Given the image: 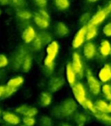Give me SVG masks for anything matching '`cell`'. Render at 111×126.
<instances>
[{
  "mask_svg": "<svg viewBox=\"0 0 111 126\" xmlns=\"http://www.w3.org/2000/svg\"><path fill=\"white\" fill-rule=\"evenodd\" d=\"M78 109L77 102L73 98H67L59 105H56L51 110V114L57 118H66L74 115Z\"/></svg>",
  "mask_w": 111,
  "mask_h": 126,
  "instance_id": "obj_1",
  "label": "cell"
},
{
  "mask_svg": "<svg viewBox=\"0 0 111 126\" xmlns=\"http://www.w3.org/2000/svg\"><path fill=\"white\" fill-rule=\"evenodd\" d=\"M59 45L56 41H52L50 43L47 45V56L44 60V65L46 67L54 69V60L59 53Z\"/></svg>",
  "mask_w": 111,
  "mask_h": 126,
  "instance_id": "obj_2",
  "label": "cell"
},
{
  "mask_svg": "<svg viewBox=\"0 0 111 126\" xmlns=\"http://www.w3.org/2000/svg\"><path fill=\"white\" fill-rule=\"evenodd\" d=\"M27 50L25 48V47L21 46L19 47L15 53L13 54L12 58H11V68L13 70H19L21 69L22 64L23 62V60H24L25 56L27 55Z\"/></svg>",
  "mask_w": 111,
  "mask_h": 126,
  "instance_id": "obj_3",
  "label": "cell"
},
{
  "mask_svg": "<svg viewBox=\"0 0 111 126\" xmlns=\"http://www.w3.org/2000/svg\"><path fill=\"white\" fill-rule=\"evenodd\" d=\"M15 112L17 115H22L23 117H35V116L38 115V109L32 105H28L26 104L20 105L15 109Z\"/></svg>",
  "mask_w": 111,
  "mask_h": 126,
  "instance_id": "obj_4",
  "label": "cell"
},
{
  "mask_svg": "<svg viewBox=\"0 0 111 126\" xmlns=\"http://www.w3.org/2000/svg\"><path fill=\"white\" fill-rule=\"evenodd\" d=\"M72 93L74 96L75 101L78 102L79 105H83V103L86 99V91L84 89V86L81 83H75L72 86Z\"/></svg>",
  "mask_w": 111,
  "mask_h": 126,
  "instance_id": "obj_5",
  "label": "cell"
},
{
  "mask_svg": "<svg viewBox=\"0 0 111 126\" xmlns=\"http://www.w3.org/2000/svg\"><path fill=\"white\" fill-rule=\"evenodd\" d=\"M86 77H87V83H88L90 93L93 95H98L99 93L101 92V88H102L100 82L94 77V75L92 74V73L90 70L87 71Z\"/></svg>",
  "mask_w": 111,
  "mask_h": 126,
  "instance_id": "obj_6",
  "label": "cell"
},
{
  "mask_svg": "<svg viewBox=\"0 0 111 126\" xmlns=\"http://www.w3.org/2000/svg\"><path fill=\"white\" fill-rule=\"evenodd\" d=\"M3 120L8 124H11V125H19L20 123L22 122V119L20 118V117L17 114L14 113V112L11 111H4L3 112Z\"/></svg>",
  "mask_w": 111,
  "mask_h": 126,
  "instance_id": "obj_7",
  "label": "cell"
},
{
  "mask_svg": "<svg viewBox=\"0 0 111 126\" xmlns=\"http://www.w3.org/2000/svg\"><path fill=\"white\" fill-rule=\"evenodd\" d=\"M110 10L109 9L108 7H106L105 9H102L100 10L99 11H97V14L94 15L92 16V18L90 19V24H93V25H97L99 23H101L104 19L106 18V16L109 15V13H110Z\"/></svg>",
  "mask_w": 111,
  "mask_h": 126,
  "instance_id": "obj_8",
  "label": "cell"
},
{
  "mask_svg": "<svg viewBox=\"0 0 111 126\" xmlns=\"http://www.w3.org/2000/svg\"><path fill=\"white\" fill-rule=\"evenodd\" d=\"M86 35V26H83L78 31L72 41V47L74 48H78L83 43Z\"/></svg>",
  "mask_w": 111,
  "mask_h": 126,
  "instance_id": "obj_9",
  "label": "cell"
},
{
  "mask_svg": "<svg viewBox=\"0 0 111 126\" xmlns=\"http://www.w3.org/2000/svg\"><path fill=\"white\" fill-rule=\"evenodd\" d=\"M35 36H36V32L32 26L27 27L22 33V39L26 44L31 43L34 41V39L35 38Z\"/></svg>",
  "mask_w": 111,
  "mask_h": 126,
  "instance_id": "obj_10",
  "label": "cell"
},
{
  "mask_svg": "<svg viewBox=\"0 0 111 126\" xmlns=\"http://www.w3.org/2000/svg\"><path fill=\"white\" fill-rule=\"evenodd\" d=\"M65 84V80L61 77H54L50 79L48 83V88L50 92L55 93L61 89Z\"/></svg>",
  "mask_w": 111,
  "mask_h": 126,
  "instance_id": "obj_11",
  "label": "cell"
},
{
  "mask_svg": "<svg viewBox=\"0 0 111 126\" xmlns=\"http://www.w3.org/2000/svg\"><path fill=\"white\" fill-rule=\"evenodd\" d=\"M71 67L76 74H82L83 72V65H82L81 58L78 53H74L72 56V62L71 63Z\"/></svg>",
  "mask_w": 111,
  "mask_h": 126,
  "instance_id": "obj_12",
  "label": "cell"
},
{
  "mask_svg": "<svg viewBox=\"0 0 111 126\" xmlns=\"http://www.w3.org/2000/svg\"><path fill=\"white\" fill-rule=\"evenodd\" d=\"M98 76L100 80L103 83L111 80V66L109 64H105L100 70Z\"/></svg>",
  "mask_w": 111,
  "mask_h": 126,
  "instance_id": "obj_13",
  "label": "cell"
},
{
  "mask_svg": "<svg viewBox=\"0 0 111 126\" xmlns=\"http://www.w3.org/2000/svg\"><path fill=\"white\" fill-rule=\"evenodd\" d=\"M93 115L102 124H105L106 126H111V116L109 113L96 111L93 113Z\"/></svg>",
  "mask_w": 111,
  "mask_h": 126,
  "instance_id": "obj_14",
  "label": "cell"
},
{
  "mask_svg": "<svg viewBox=\"0 0 111 126\" xmlns=\"http://www.w3.org/2000/svg\"><path fill=\"white\" fill-rule=\"evenodd\" d=\"M52 95L49 93H42L39 96V105L41 107H47L52 103Z\"/></svg>",
  "mask_w": 111,
  "mask_h": 126,
  "instance_id": "obj_15",
  "label": "cell"
},
{
  "mask_svg": "<svg viewBox=\"0 0 111 126\" xmlns=\"http://www.w3.org/2000/svg\"><path fill=\"white\" fill-rule=\"evenodd\" d=\"M34 22L42 30H46L49 26V20L42 17L38 13H35V16H34Z\"/></svg>",
  "mask_w": 111,
  "mask_h": 126,
  "instance_id": "obj_16",
  "label": "cell"
},
{
  "mask_svg": "<svg viewBox=\"0 0 111 126\" xmlns=\"http://www.w3.org/2000/svg\"><path fill=\"white\" fill-rule=\"evenodd\" d=\"M24 83V79L22 76H16V77H12L7 81V86H11V87L14 88V89L17 90L20 86H22Z\"/></svg>",
  "mask_w": 111,
  "mask_h": 126,
  "instance_id": "obj_17",
  "label": "cell"
},
{
  "mask_svg": "<svg viewBox=\"0 0 111 126\" xmlns=\"http://www.w3.org/2000/svg\"><path fill=\"white\" fill-rule=\"evenodd\" d=\"M83 54L87 59H92L96 54V47L92 42H89L83 47Z\"/></svg>",
  "mask_w": 111,
  "mask_h": 126,
  "instance_id": "obj_18",
  "label": "cell"
},
{
  "mask_svg": "<svg viewBox=\"0 0 111 126\" xmlns=\"http://www.w3.org/2000/svg\"><path fill=\"white\" fill-rule=\"evenodd\" d=\"M66 79H67L68 83L70 84V86H72L76 83V74L74 73L72 67H71V63H68L67 65H66Z\"/></svg>",
  "mask_w": 111,
  "mask_h": 126,
  "instance_id": "obj_19",
  "label": "cell"
},
{
  "mask_svg": "<svg viewBox=\"0 0 111 126\" xmlns=\"http://www.w3.org/2000/svg\"><path fill=\"white\" fill-rule=\"evenodd\" d=\"M32 66H33V58L32 55L29 54H27V55L25 56L23 62L22 64L21 67V71L23 73H28L31 70Z\"/></svg>",
  "mask_w": 111,
  "mask_h": 126,
  "instance_id": "obj_20",
  "label": "cell"
},
{
  "mask_svg": "<svg viewBox=\"0 0 111 126\" xmlns=\"http://www.w3.org/2000/svg\"><path fill=\"white\" fill-rule=\"evenodd\" d=\"M99 51L102 56H108L111 53V44L109 41L103 40L100 44L99 47Z\"/></svg>",
  "mask_w": 111,
  "mask_h": 126,
  "instance_id": "obj_21",
  "label": "cell"
},
{
  "mask_svg": "<svg viewBox=\"0 0 111 126\" xmlns=\"http://www.w3.org/2000/svg\"><path fill=\"white\" fill-rule=\"evenodd\" d=\"M97 28H96L95 25L90 24V23L86 25V35H85V39L88 41L91 40L92 38L97 35Z\"/></svg>",
  "mask_w": 111,
  "mask_h": 126,
  "instance_id": "obj_22",
  "label": "cell"
},
{
  "mask_svg": "<svg viewBox=\"0 0 111 126\" xmlns=\"http://www.w3.org/2000/svg\"><path fill=\"white\" fill-rule=\"evenodd\" d=\"M56 32H57V34L59 36L64 37L68 35L69 30H68L67 26H66L64 23L59 22V23H58L57 25H56Z\"/></svg>",
  "mask_w": 111,
  "mask_h": 126,
  "instance_id": "obj_23",
  "label": "cell"
},
{
  "mask_svg": "<svg viewBox=\"0 0 111 126\" xmlns=\"http://www.w3.org/2000/svg\"><path fill=\"white\" fill-rule=\"evenodd\" d=\"M94 106H95L97 111L100 112H106L108 113V106H109V104L106 101L102 99H98L95 102L94 104Z\"/></svg>",
  "mask_w": 111,
  "mask_h": 126,
  "instance_id": "obj_24",
  "label": "cell"
},
{
  "mask_svg": "<svg viewBox=\"0 0 111 126\" xmlns=\"http://www.w3.org/2000/svg\"><path fill=\"white\" fill-rule=\"evenodd\" d=\"M74 120L78 125H84L88 122L89 118L86 114L79 112V113H76L74 115Z\"/></svg>",
  "mask_w": 111,
  "mask_h": 126,
  "instance_id": "obj_25",
  "label": "cell"
},
{
  "mask_svg": "<svg viewBox=\"0 0 111 126\" xmlns=\"http://www.w3.org/2000/svg\"><path fill=\"white\" fill-rule=\"evenodd\" d=\"M16 16L20 18V19H23V20H28L33 16L32 13L30 12L29 11H27V10L24 9H21V10H18L16 11Z\"/></svg>",
  "mask_w": 111,
  "mask_h": 126,
  "instance_id": "obj_26",
  "label": "cell"
},
{
  "mask_svg": "<svg viewBox=\"0 0 111 126\" xmlns=\"http://www.w3.org/2000/svg\"><path fill=\"white\" fill-rule=\"evenodd\" d=\"M39 126H53L54 123H53V119L48 116H42L39 118Z\"/></svg>",
  "mask_w": 111,
  "mask_h": 126,
  "instance_id": "obj_27",
  "label": "cell"
},
{
  "mask_svg": "<svg viewBox=\"0 0 111 126\" xmlns=\"http://www.w3.org/2000/svg\"><path fill=\"white\" fill-rule=\"evenodd\" d=\"M54 4L56 7L60 11H65L70 6L69 0H54Z\"/></svg>",
  "mask_w": 111,
  "mask_h": 126,
  "instance_id": "obj_28",
  "label": "cell"
},
{
  "mask_svg": "<svg viewBox=\"0 0 111 126\" xmlns=\"http://www.w3.org/2000/svg\"><path fill=\"white\" fill-rule=\"evenodd\" d=\"M31 43H32V47H33V48L35 49V51L41 50V49L44 47L43 42L42 41V39H41V37L39 35H36L35 38L34 39V41L31 42Z\"/></svg>",
  "mask_w": 111,
  "mask_h": 126,
  "instance_id": "obj_29",
  "label": "cell"
},
{
  "mask_svg": "<svg viewBox=\"0 0 111 126\" xmlns=\"http://www.w3.org/2000/svg\"><path fill=\"white\" fill-rule=\"evenodd\" d=\"M102 93H103L104 97L107 100H111V85L104 84L101 88Z\"/></svg>",
  "mask_w": 111,
  "mask_h": 126,
  "instance_id": "obj_30",
  "label": "cell"
},
{
  "mask_svg": "<svg viewBox=\"0 0 111 126\" xmlns=\"http://www.w3.org/2000/svg\"><path fill=\"white\" fill-rule=\"evenodd\" d=\"M82 106H83V108L85 109V110H90V111L91 112L92 114H93L94 112L97 111V110H96L95 106H94V103H92L91 100L89 99V98H86V99H85V101L83 103Z\"/></svg>",
  "mask_w": 111,
  "mask_h": 126,
  "instance_id": "obj_31",
  "label": "cell"
},
{
  "mask_svg": "<svg viewBox=\"0 0 111 126\" xmlns=\"http://www.w3.org/2000/svg\"><path fill=\"white\" fill-rule=\"evenodd\" d=\"M22 121L25 126H35L36 124V119L33 117H23Z\"/></svg>",
  "mask_w": 111,
  "mask_h": 126,
  "instance_id": "obj_32",
  "label": "cell"
},
{
  "mask_svg": "<svg viewBox=\"0 0 111 126\" xmlns=\"http://www.w3.org/2000/svg\"><path fill=\"white\" fill-rule=\"evenodd\" d=\"M17 91L16 89H14V88L11 87V86H8L7 85H5V90H4V97L3 98H7L11 97L13 94H14Z\"/></svg>",
  "mask_w": 111,
  "mask_h": 126,
  "instance_id": "obj_33",
  "label": "cell"
},
{
  "mask_svg": "<svg viewBox=\"0 0 111 126\" xmlns=\"http://www.w3.org/2000/svg\"><path fill=\"white\" fill-rule=\"evenodd\" d=\"M9 65V60L4 54H0V69H3Z\"/></svg>",
  "mask_w": 111,
  "mask_h": 126,
  "instance_id": "obj_34",
  "label": "cell"
},
{
  "mask_svg": "<svg viewBox=\"0 0 111 126\" xmlns=\"http://www.w3.org/2000/svg\"><path fill=\"white\" fill-rule=\"evenodd\" d=\"M33 2L40 9H44L47 4V0H33Z\"/></svg>",
  "mask_w": 111,
  "mask_h": 126,
  "instance_id": "obj_35",
  "label": "cell"
},
{
  "mask_svg": "<svg viewBox=\"0 0 111 126\" xmlns=\"http://www.w3.org/2000/svg\"><path fill=\"white\" fill-rule=\"evenodd\" d=\"M103 34L107 36H111V23H108L104 26Z\"/></svg>",
  "mask_w": 111,
  "mask_h": 126,
  "instance_id": "obj_36",
  "label": "cell"
},
{
  "mask_svg": "<svg viewBox=\"0 0 111 126\" xmlns=\"http://www.w3.org/2000/svg\"><path fill=\"white\" fill-rule=\"evenodd\" d=\"M37 13H38V14L40 15V16H42V17L46 18V19H47V20L50 19V16H49V14L44 9H40Z\"/></svg>",
  "mask_w": 111,
  "mask_h": 126,
  "instance_id": "obj_37",
  "label": "cell"
},
{
  "mask_svg": "<svg viewBox=\"0 0 111 126\" xmlns=\"http://www.w3.org/2000/svg\"><path fill=\"white\" fill-rule=\"evenodd\" d=\"M11 2L17 6H23L24 5L25 0H11Z\"/></svg>",
  "mask_w": 111,
  "mask_h": 126,
  "instance_id": "obj_38",
  "label": "cell"
},
{
  "mask_svg": "<svg viewBox=\"0 0 111 126\" xmlns=\"http://www.w3.org/2000/svg\"><path fill=\"white\" fill-rule=\"evenodd\" d=\"M11 3V0H0V6H8Z\"/></svg>",
  "mask_w": 111,
  "mask_h": 126,
  "instance_id": "obj_39",
  "label": "cell"
},
{
  "mask_svg": "<svg viewBox=\"0 0 111 126\" xmlns=\"http://www.w3.org/2000/svg\"><path fill=\"white\" fill-rule=\"evenodd\" d=\"M4 90H5V85H0V99L4 97Z\"/></svg>",
  "mask_w": 111,
  "mask_h": 126,
  "instance_id": "obj_40",
  "label": "cell"
},
{
  "mask_svg": "<svg viewBox=\"0 0 111 126\" xmlns=\"http://www.w3.org/2000/svg\"><path fill=\"white\" fill-rule=\"evenodd\" d=\"M5 76H6V74L4 73V71H3V70L0 71V82L5 79Z\"/></svg>",
  "mask_w": 111,
  "mask_h": 126,
  "instance_id": "obj_41",
  "label": "cell"
},
{
  "mask_svg": "<svg viewBox=\"0 0 111 126\" xmlns=\"http://www.w3.org/2000/svg\"><path fill=\"white\" fill-rule=\"evenodd\" d=\"M108 113H111V100L110 103L109 104V106H108Z\"/></svg>",
  "mask_w": 111,
  "mask_h": 126,
  "instance_id": "obj_42",
  "label": "cell"
},
{
  "mask_svg": "<svg viewBox=\"0 0 111 126\" xmlns=\"http://www.w3.org/2000/svg\"><path fill=\"white\" fill-rule=\"evenodd\" d=\"M59 126H72L71 124H68V123H62V124H60V125Z\"/></svg>",
  "mask_w": 111,
  "mask_h": 126,
  "instance_id": "obj_43",
  "label": "cell"
},
{
  "mask_svg": "<svg viewBox=\"0 0 111 126\" xmlns=\"http://www.w3.org/2000/svg\"><path fill=\"white\" fill-rule=\"evenodd\" d=\"M88 1L90 3H95V2H97V1H98V0H88Z\"/></svg>",
  "mask_w": 111,
  "mask_h": 126,
  "instance_id": "obj_44",
  "label": "cell"
},
{
  "mask_svg": "<svg viewBox=\"0 0 111 126\" xmlns=\"http://www.w3.org/2000/svg\"><path fill=\"white\" fill-rule=\"evenodd\" d=\"M108 8H109V10L111 11V1H110V3H109V6H108Z\"/></svg>",
  "mask_w": 111,
  "mask_h": 126,
  "instance_id": "obj_45",
  "label": "cell"
},
{
  "mask_svg": "<svg viewBox=\"0 0 111 126\" xmlns=\"http://www.w3.org/2000/svg\"><path fill=\"white\" fill-rule=\"evenodd\" d=\"M2 14V11H1V9H0V15Z\"/></svg>",
  "mask_w": 111,
  "mask_h": 126,
  "instance_id": "obj_46",
  "label": "cell"
},
{
  "mask_svg": "<svg viewBox=\"0 0 111 126\" xmlns=\"http://www.w3.org/2000/svg\"><path fill=\"white\" fill-rule=\"evenodd\" d=\"M20 126H25L24 124H22V125H20Z\"/></svg>",
  "mask_w": 111,
  "mask_h": 126,
  "instance_id": "obj_47",
  "label": "cell"
},
{
  "mask_svg": "<svg viewBox=\"0 0 111 126\" xmlns=\"http://www.w3.org/2000/svg\"><path fill=\"white\" fill-rule=\"evenodd\" d=\"M78 126H83V125H78Z\"/></svg>",
  "mask_w": 111,
  "mask_h": 126,
  "instance_id": "obj_48",
  "label": "cell"
},
{
  "mask_svg": "<svg viewBox=\"0 0 111 126\" xmlns=\"http://www.w3.org/2000/svg\"><path fill=\"white\" fill-rule=\"evenodd\" d=\"M0 114H1V110H0Z\"/></svg>",
  "mask_w": 111,
  "mask_h": 126,
  "instance_id": "obj_49",
  "label": "cell"
},
{
  "mask_svg": "<svg viewBox=\"0 0 111 126\" xmlns=\"http://www.w3.org/2000/svg\"><path fill=\"white\" fill-rule=\"evenodd\" d=\"M110 55H111V53H110Z\"/></svg>",
  "mask_w": 111,
  "mask_h": 126,
  "instance_id": "obj_50",
  "label": "cell"
}]
</instances>
